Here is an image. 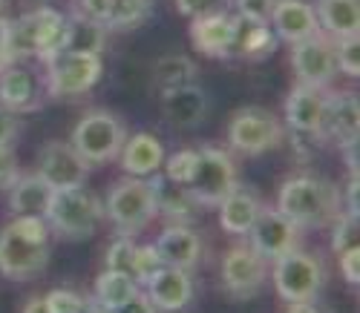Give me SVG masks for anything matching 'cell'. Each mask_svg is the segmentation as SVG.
<instances>
[{
  "mask_svg": "<svg viewBox=\"0 0 360 313\" xmlns=\"http://www.w3.org/2000/svg\"><path fill=\"white\" fill-rule=\"evenodd\" d=\"M81 313H110L104 305H98L96 299H86V305H84V310Z\"/></svg>",
  "mask_w": 360,
  "mask_h": 313,
  "instance_id": "cell-49",
  "label": "cell"
},
{
  "mask_svg": "<svg viewBox=\"0 0 360 313\" xmlns=\"http://www.w3.org/2000/svg\"><path fill=\"white\" fill-rule=\"evenodd\" d=\"M133 259H136V241L133 236H122L118 233L115 241H110L107 253H104V265L107 270H122L133 276Z\"/></svg>",
  "mask_w": 360,
  "mask_h": 313,
  "instance_id": "cell-33",
  "label": "cell"
},
{
  "mask_svg": "<svg viewBox=\"0 0 360 313\" xmlns=\"http://www.w3.org/2000/svg\"><path fill=\"white\" fill-rule=\"evenodd\" d=\"M335 44V60H338V72L357 78L360 75V35L338 38Z\"/></svg>",
  "mask_w": 360,
  "mask_h": 313,
  "instance_id": "cell-34",
  "label": "cell"
},
{
  "mask_svg": "<svg viewBox=\"0 0 360 313\" xmlns=\"http://www.w3.org/2000/svg\"><path fill=\"white\" fill-rule=\"evenodd\" d=\"M20 313H49V307L44 305V296H32L26 305H23V310Z\"/></svg>",
  "mask_w": 360,
  "mask_h": 313,
  "instance_id": "cell-48",
  "label": "cell"
},
{
  "mask_svg": "<svg viewBox=\"0 0 360 313\" xmlns=\"http://www.w3.org/2000/svg\"><path fill=\"white\" fill-rule=\"evenodd\" d=\"M176 9L185 18H196V15H205V12L225 9V0H176Z\"/></svg>",
  "mask_w": 360,
  "mask_h": 313,
  "instance_id": "cell-44",
  "label": "cell"
},
{
  "mask_svg": "<svg viewBox=\"0 0 360 313\" xmlns=\"http://www.w3.org/2000/svg\"><path fill=\"white\" fill-rule=\"evenodd\" d=\"M153 247H156L162 265H167V267L193 273L205 262V241L191 225H167Z\"/></svg>",
  "mask_w": 360,
  "mask_h": 313,
  "instance_id": "cell-18",
  "label": "cell"
},
{
  "mask_svg": "<svg viewBox=\"0 0 360 313\" xmlns=\"http://www.w3.org/2000/svg\"><path fill=\"white\" fill-rule=\"evenodd\" d=\"M44 84L23 60L0 64V107L12 109L15 115L35 112L44 104Z\"/></svg>",
  "mask_w": 360,
  "mask_h": 313,
  "instance_id": "cell-15",
  "label": "cell"
},
{
  "mask_svg": "<svg viewBox=\"0 0 360 313\" xmlns=\"http://www.w3.org/2000/svg\"><path fill=\"white\" fill-rule=\"evenodd\" d=\"M233 35V12L217 9L191 18V44L207 58H228Z\"/></svg>",
  "mask_w": 360,
  "mask_h": 313,
  "instance_id": "cell-22",
  "label": "cell"
},
{
  "mask_svg": "<svg viewBox=\"0 0 360 313\" xmlns=\"http://www.w3.org/2000/svg\"><path fill=\"white\" fill-rule=\"evenodd\" d=\"M291 67L297 75V84L328 89L338 78V60H335V44L328 35L317 32L306 41L291 46Z\"/></svg>",
  "mask_w": 360,
  "mask_h": 313,
  "instance_id": "cell-10",
  "label": "cell"
},
{
  "mask_svg": "<svg viewBox=\"0 0 360 313\" xmlns=\"http://www.w3.org/2000/svg\"><path fill=\"white\" fill-rule=\"evenodd\" d=\"M20 175V164L18 155L12 152V147H0V190H9Z\"/></svg>",
  "mask_w": 360,
  "mask_h": 313,
  "instance_id": "cell-40",
  "label": "cell"
},
{
  "mask_svg": "<svg viewBox=\"0 0 360 313\" xmlns=\"http://www.w3.org/2000/svg\"><path fill=\"white\" fill-rule=\"evenodd\" d=\"M46 227L58 239L67 241H84L96 236L101 218H104V204L86 193L84 187H70V190H55L49 210H46Z\"/></svg>",
  "mask_w": 360,
  "mask_h": 313,
  "instance_id": "cell-3",
  "label": "cell"
},
{
  "mask_svg": "<svg viewBox=\"0 0 360 313\" xmlns=\"http://www.w3.org/2000/svg\"><path fill=\"white\" fill-rule=\"evenodd\" d=\"M285 313H323L314 302H288Z\"/></svg>",
  "mask_w": 360,
  "mask_h": 313,
  "instance_id": "cell-47",
  "label": "cell"
},
{
  "mask_svg": "<svg viewBox=\"0 0 360 313\" xmlns=\"http://www.w3.org/2000/svg\"><path fill=\"white\" fill-rule=\"evenodd\" d=\"M153 187V199H156V215H165L170 225H191L196 218V199L188 193V187L173 184L165 178V173H153V178H147Z\"/></svg>",
  "mask_w": 360,
  "mask_h": 313,
  "instance_id": "cell-25",
  "label": "cell"
},
{
  "mask_svg": "<svg viewBox=\"0 0 360 313\" xmlns=\"http://www.w3.org/2000/svg\"><path fill=\"white\" fill-rule=\"evenodd\" d=\"M4 6H6V0H0V12H4Z\"/></svg>",
  "mask_w": 360,
  "mask_h": 313,
  "instance_id": "cell-50",
  "label": "cell"
},
{
  "mask_svg": "<svg viewBox=\"0 0 360 313\" xmlns=\"http://www.w3.org/2000/svg\"><path fill=\"white\" fill-rule=\"evenodd\" d=\"M44 305L49 307V313H81L86 299L70 288H58V291H49L44 296Z\"/></svg>",
  "mask_w": 360,
  "mask_h": 313,
  "instance_id": "cell-38",
  "label": "cell"
},
{
  "mask_svg": "<svg viewBox=\"0 0 360 313\" xmlns=\"http://www.w3.org/2000/svg\"><path fill=\"white\" fill-rule=\"evenodd\" d=\"M136 291H139V281H136L130 273L107 270V267H104V273H98V279H96L93 299H96L98 305H104V307L112 313L118 305H124Z\"/></svg>",
  "mask_w": 360,
  "mask_h": 313,
  "instance_id": "cell-31",
  "label": "cell"
},
{
  "mask_svg": "<svg viewBox=\"0 0 360 313\" xmlns=\"http://www.w3.org/2000/svg\"><path fill=\"white\" fill-rule=\"evenodd\" d=\"M277 49V38L271 26L257 18H245L233 12V35H231V52L228 58L239 60H262Z\"/></svg>",
  "mask_w": 360,
  "mask_h": 313,
  "instance_id": "cell-23",
  "label": "cell"
},
{
  "mask_svg": "<svg viewBox=\"0 0 360 313\" xmlns=\"http://www.w3.org/2000/svg\"><path fill=\"white\" fill-rule=\"evenodd\" d=\"M357 247V213L346 210L338 215V222L332 225V250L335 256L343 253V250Z\"/></svg>",
  "mask_w": 360,
  "mask_h": 313,
  "instance_id": "cell-35",
  "label": "cell"
},
{
  "mask_svg": "<svg viewBox=\"0 0 360 313\" xmlns=\"http://www.w3.org/2000/svg\"><path fill=\"white\" fill-rule=\"evenodd\" d=\"M236 184H239V173L231 152L219 147L196 149V167L188 181V193L196 199L199 207H217Z\"/></svg>",
  "mask_w": 360,
  "mask_h": 313,
  "instance_id": "cell-9",
  "label": "cell"
},
{
  "mask_svg": "<svg viewBox=\"0 0 360 313\" xmlns=\"http://www.w3.org/2000/svg\"><path fill=\"white\" fill-rule=\"evenodd\" d=\"M193 81H196V64L188 55H162L153 64V89L159 95Z\"/></svg>",
  "mask_w": 360,
  "mask_h": 313,
  "instance_id": "cell-30",
  "label": "cell"
},
{
  "mask_svg": "<svg viewBox=\"0 0 360 313\" xmlns=\"http://www.w3.org/2000/svg\"><path fill=\"white\" fill-rule=\"evenodd\" d=\"M150 0H110V15L104 29L107 32H127L141 26L150 18Z\"/></svg>",
  "mask_w": 360,
  "mask_h": 313,
  "instance_id": "cell-32",
  "label": "cell"
},
{
  "mask_svg": "<svg viewBox=\"0 0 360 313\" xmlns=\"http://www.w3.org/2000/svg\"><path fill=\"white\" fill-rule=\"evenodd\" d=\"M217 207H219V227L231 236H245L254 225L257 213L262 210V201H259L254 187L236 184Z\"/></svg>",
  "mask_w": 360,
  "mask_h": 313,
  "instance_id": "cell-24",
  "label": "cell"
},
{
  "mask_svg": "<svg viewBox=\"0 0 360 313\" xmlns=\"http://www.w3.org/2000/svg\"><path fill=\"white\" fill-rule=\"evenodd\" d=\"M141 291L147 293L150 302L156 305L159 313H179L182 307L191 305V299L196 293V285H193L191 270H179V267L162 265L141 285Z\"/></svg>",
  "mask_w": 360,
  "mask_h": 313,
  "instance_id": "cell-17",
  "label": "cell"
},
{
  "mask_svg": "<svg viewBox=\"0 0 360 313\" xmlns=\"http://www.w3.org/2000/svg\"><path fill=\"white\" fill-rule=\"evenodd\" d=\"M112 313H159V310H156V305H153V302L147 299V293L139 288V291H136L124 305H118Z\"/></svg>",
  "mask_w": 360,
  "mask_h": 313,
  "instance_id": "cell-46",
  "label": "cell"
},
{
  "mask_svg": "<svg viewBox=\"0 0 360 313\" xmlns=\"http://www.w3.org/2000/svg\"><path fill=\"white\" fill-rule=\"evenodd\" d=\"M162 267V259L156 253L153 244H136V259H133V279L139 281V288L144 285V281L153 276L156 270Z\"/></svg>",
  "mask_w": 360,
  "mask_h": 313,
  "instance_id": "cell-37",
  "label": "cell"
},
{
  "mask_svg": "<svg viewBox=\"0 0 360 313\" xmlns=\"http://www.w3.org/2000/svg\"><path fill=\"white\" fill-rule=\"evenodd\" d=\"M268 26H271L274 38L288 44V46L320 32L314 6L309 0H277L274 9H271V18H268Z\"/></svg>",
  "mask_w": 360,
  "mask_h": 313,
  "instance_id": "cell-19",
  "label": "cell"
},
{
  "mask_svg": "<svg viewBox=\"0 0 360 313\" xmlns=\"http://www.w3.org/2000/svg\"><path fill=\"white\" fill-rule=\"evenodd\" d=\"M118 159H122V170L127 175H136V178H147L162 170L165 164V147L156 135L150 133H136L133 138L127 135L122 152H118Z\"/></svg>",
  "mask_w": 360,
  "mask_h": 313,
  "instance_id": "cell-26",
  "label": "cell"
},
{
  "mask_svg": "<svg viewBox=\"0 0 360 313\" xmlns=\"http://www.w3.org/2000/svg\"><path fill=\"white\" fill-rule=\"evenodd\" d=\"M245 239L262 259L274 262V259H280V256L300 247V227L291 222V218H285L277 207L262 204V210L257 213Z\"/></svg>",
  "mask_w": 360,
  "mask_h": 313,
  "instance_id": "cell-11",
  "label": "cell"
},
{
  "mask_svg": "<svg viewBox=\"0 0 360 313\" xmlns=\"http://www.w3.org/2000/svg\"><path fill=\"white\" fill-rule=\"evenodd\" d=\"M268 259H262L251 244L231 247L222 259V288L236 299H251L268 281Z\"/></svg>",
  "mask_w": 360,
  "mask_h": 313,
  "instance_id": "cell-12",
  "label": "cell"
},
{
  "mask_svg": "<svg viewBox=\"0 0 360 313\" xmlns=\"http://www.w3.org/2000/svg\"><path fill=\"white\" fill-rule=\"evenodd\" d=\"M268 267H271V281L285 305L288 302H314L326 285V276H328L326 262L300 247L274 259Z\"/></svg>",
  "mask_w": 360,
  "mask_h": 313,
  "instance_id": "cell-6",
  "label": "cell"
},
{
  "mask_svg": "<svg viewBox=\"0 0 360 313\" xmlns=\"http://www.w3.org/2000/svg\"><path fill=\"white\" fill-rule=\"evenodd\" d=\"M18 135H20V115L0 107V147H12Z\"/></svg>",
  "mask_w": 360,
  "mask_h": 313,
  "instance_id": "cell-43",
  "label": "cell"
},
{
  "mask_svg": "<svg viewBox=\"0 0 360 313\" xmlns=\"http://www.w3.org/2000/svg\"><path fill=\"white\" fill-rule=\"evenodd\" d=\"M64 23L67 18L49 6L6 20V64L9 60H26V58H38L44 64V60L55 58L61 52Z\"/></svg>",
  "mask_w": 360,
  "mask_h": 313,
  "instance_id": "cell-2",
  "label": "cell"
},
{
  "mask_svg": "<svg viewBox=\"0 0 360 313\" xmlns=\"http://www.w3.org/2000/svg\"><path fill=\"white\" fill-rule=\"evenodd\" d=\"M311 6L320 23V32L332 41L360 35V0H317Z\"/></svg>",
  "mask_w": 360,
  "mask_h": 313,
  "instance_id": "cell-27",
  "label": "cell"
},
{
  "mask_svg": "<svg viewBox=\"0 0 360 313\" xmlns=\"http://www.w3.org/2000/svg\"><path fill=\"white\" fill-rule=\"evenodd\" d=\"M107 44V29L81 18L78 12L67 18L64 23V38H61V52H75V55H101Z\"/></svg>",
  "mask_w": 360,
  "mask_h": 313,
  "instance_id": "cell-29",
  "label": "cell"
},
{
  "mask_svg": "<svg viewBox=\"0 0 360 313\" xmlns=\"http://www.w3.org/2000/svg\"><path fill=\"white\" fill-rule=\"evenodd\" d=\"M9 207L15 215H46L49 201H52V187L38 175H18V181L9 187Z\"/></svg>",
  "mask_w": 360,
  "mask_h": 313,
  "instance_id": "cell-28",
  "label": "cell"
},
{
  "mask_svg": "<svg viewBox=\"0 0 360 313\" xmlns=\"http://www.w3.org/2000/svg\"><path fill=\"white\" fill-rule=\"evenodd\" d=\"M38 175L52 187V190H70V187L86 184L89 164L81 159L72 144L49 141L38 152Z\"/></svg>",
  "mask_w": 360,
  "mask_h": 313,
  "instance_id": "cell-14",
  "label": "cell"
},
{
  "mask_svg": "<svg viewBox=\"0 0 360 313\" xmlns=\"http://www.w3.org/2000/svg\"><path fill=\"white\" fill-rule=\"evenodd\" d=\"M274 4H277V0H233V9H236V15L257 18V20H265L268 23Z\"/></svg>",
  "mask_w": 360,
  "mask_h": 313,
  "instance_id": "cell-41",
  "label": "cell"
},
{
  "mask_svg": "<svg viewBox=\"0 0 360 313\" xmlns=\"http://www.w3.org/2000/svg\"><path fill=\"white\" fill-rule=\"evenodd\" d=\"M338 262H340L343 279L354 288L357 285V267H360V247H352V250H343V253H338Z\"/></svg>",
  "mask_w": 360,
  "mask_h": 313,
  "instance_id": "cell-45",
  "label": "cell"
},
{
  "mask_svg": "<svg viewBox=\"0 0 360 313\" xmlns=\"http://www.w3.org/2000/svg\"><path fill=\"white\" fill-rule=\"evenodd\" d=\"M104 215L122 236H139L156 218V199L150 181L136 175L115 181L107 193Z\"/></svg>",
  "mask_w": 360,
  "mask_h": 313,
  "instance_id": "cell-4",
  "label": "cell"
},
{
  "mask_svg": "<svg viewBox=\"0 0 360 313\" xmlns=\"http://www.w3.org/2000/svg\"><path fill=\"white\" fill-rule=\"evenodd\" d=\"M12 230H18L23 239L29 241H44L49 244V227L44 215H15V222L9 225Z\"/></svg>",
  "mask_w": 360,
  "mask_h": 313,
  "instance_id": "cell-39",
  "label": "cell"
},
{
  "mask_svg": "<svg viewBox=\"0 0 360 313\" xmlns=\"http://www.w3.org/2000/svg\"><path fill=\"white\" fill-rule=\"evenodd\" d=\"M360 135V109L354 92H328L323 138L335 141L340 149H354Z\"/></svg>",
  "mask_w": 360,
  "mask_h": 313,
  "instance_id": "cell-21",
  "label": "cell"
},
{
  "mask_svg": "<svg viewBox=\"0 0 360 313\" xmlns=\"http://www.w3.org/2000/svg\"><path fill=\"white\" fill-rule=\"evenodd\" d=\"M124 141H127V127L122 118L110 109H89L75 124L70 144L78 149L81 159L93 167V164H107V161L118 159Z\"/></svg>",
  "mask_w": 360,
  "mask_h": 313,
  "instance_id": "cell-5",
  "label": "cell"
},
{
  "mask_svg": "<svg viewBox=\"0 0 360 313\" xmlns=\"http://www.w3.org/2000/svg\"><path fill=\"white\" fill-rule=\"evenodd\" d=\"M326 104H328V89L297 84L288 92V98H285V124H288V130L297 133V135L323 141Z\"/></svg>",
  "mask_w": 360,
  "mask_h": 313,
  "instance_id": "cell-16",
  "label": "cell"
},
{
  "mask_svg": "<svg viewBox=\"0 0 360 313\" xmlns=\"http://www.w3.org/2000/svg\"><path fill=\"white\" fill-rule=\"evenodd\" d=\"M277 210L300 230H323L332 227L343 213V193L323 175L297 173L280 184Z\"/></svg>",
  "mask_w": 360,
  "mask_h": 313,
  "instance_id": "cell-1",
  "label": "cell"
},
{
  "mask_svg": "<svg viewBox=\"0 0 360 313\" xmlns=\"http://www.w3.org/2000/svg\"><path fill=\"white\" fill-rule=\"evenodd\" d=\"M75 12H78L81 18H86V20L104 26V23H107V15H110V0H78Z\"/></svg>",
  "mask_w": 360,
  "mask_h": 313,
  "instance_id": "cell-42",
  "label": "cell"
},
{
  "mask_svg": "<svg viewBox=\"0 0 360 313\" xmlns=\"http://www.w3.org/2000/svg\"><path fill=\"white\" fill-rule=\"evenodd\" d=\"M44 67H46L44 89L49 98L86 95L104 72L101 55H75V52H58L55 58L44 60Z\"/></svg>",
  "mask_w": 360,
  "mask_h": 313,
  "instance_id": "cell-8",
  "label": "cell"
},
{
  "mask_svg": "<svg viewBox=\"0 0 360 313\" xmlns=\"http://www.w3.org/2000/svg\"><path fill=\"white\" fill-rule=\"evenodd\" d=\"M285 138L283 121L265 107H243L228 121V144L239 155H262L268 149H277Z\"/></svg>",
  "mask_w": 360,
  "mask_h": 313,
  "instance_id": "cell-7",
  "label": "cell"
},
{
  "mask_svg": "<svg viewBox=\"0 0 360 313\" xmlns=\"http://www.w3.org/2000/svg\"><path fill=\"white\" fill-rule=\"evenodd\" d=\"M162 112L167 118L170 127L176 130H196L199 124L207 118V109H211V101H207V92L193 81L185 86H176L162 92Z\"/></svg>",
  "mask_w": 360,
  "mask_h": 313,
  "instance_id": "cell-20",
  "label": "cell"
},
{
  "mask_svg": "<svg viewBox=\"0 0 360 313\" xmlns=\"http://www.w3.org/2000/svg\"><path fill=\"white\" fill-rule=\"evenodd\" d=\"M49 265V244L29 241L18 230L4 227L0 230V273L12 281L35 279Z\"/></svg>",
  "mask_w": 360,
  "mask_h": 313,
  "instance_id": "cell-13",
  "label": "cell"
},
{
  "mask_svg": "<svg viewBox=\"0 0 360 313\" xmlns=\"http://www.w3.org/2000/svg\"><path fill=\"white\" fill-rule=\"evenodd\" d=\"M162 167H165V178L167 181L188 187V181L193 175V167H196V149H179V152H173Z\"/></svg>",
  "mask_w": 360,
  "mask_h": 313,
  "instance_id": "cell-36",
  "label": "cell"
}]
</instances>
